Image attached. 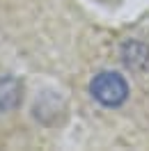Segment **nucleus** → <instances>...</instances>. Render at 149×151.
<instances>
[{
  "instance_id": "f257e3e1",
  "label": "nucleus",
  "mask_w": 149,
  "mask_h": 151,
  "mask_svg": "<svg viewBox=\"0 0 149 151\" xmlns=\"http://www.w3.org/2000/svg\"><path fill=\"white\" fill-rule=\"evenodd\" d=\"M90 96L101 108H108V110L122 108L129 99V83L119 71H110V69L99 71L90 80Z\"/></svg>"
},
{
  "instance_id": "f03ea898",
  "label": "nucleus",
  "mask_w": 149,
  "mask_h": 151,
  "mask_svg": "<svg viewBox=\"0 0 149 151\" xmlns=\"http://www.w3.org/2000/svg\"><path fill=\"white\" fill-rule=\"evenodd\" d=\"M122 62L126 64V69L131 71H142L149 66V44L138 41V39H129L122 44Z\"/></svg>"
},
{
  "instance_id": "7ed1b4c3",
  "label": "nucleus",
  "mask_w": 149,
  "mask_h": 151,
  "mask_svg": "<svg viewBox=\"0 0 149 151\" xmlns=\"http://www.w3.org/2000/svg\"><path fill=\"white\" fill-rule=\"evenodd\" d=\"M23 101V85L14 76H2L0 78V112H12L16 110Z\"/></svg>"
}]
</instances>
